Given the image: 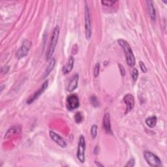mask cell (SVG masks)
Here are the masks:
<instances>
[{"instance_id": "8", "label": "cell", "mask_w": 167, "mask_h": 167, "mask_svg": "<svg viewBox=\"0 0 167 167\" xmlns=\"http://www.w3.org/2000/svg\"><path fill=\"white\" fill-rule=\"evenodd\" d=\"M80 106L79 99L78 96L75 94L70 95L67 97V107L69 110H73L77 109Z\"/></svg>"}, {"instance_id": "17", "label": "cell", "mask_w": 167, "mask_h": 167, "mask_svg": "<svg viewBox=\"0 0 167 167\" xmlns=\"http://www.w3.org/2000/svg\"><path fill=\"white\" fill-rule=\"evenodd\" d=\"M157 118L155 116L149 117V118H148L146 120V123L149 128L155 127L157 124Z\"/></svg>"}, {"instance_id": "16", "label": "cell", "mask_w": 167, "mask_h": 167, "mask_svg": "<svg viewBox=\"0 0 167 167\" xmlns=\"http://www.w3.org/2000/svg\"><path fill=\"white\" fill-rule=\"evenodd\" d=\"M55 64H56V60L54 58H52V59L51 60V61H50L48 66L46 67V70L45 71V73H44V75H43V78H46L49 74L51 73V71L53 70L54 66H55Z\"/></svg>"}, {"instance_id": "28", "label": "cell", "mask_w": 167, "mask_h": 167, "mask_svg": "<svg viewBox=\"0 0 167 167\" xmlns=\"http://www.w3.org/2000/svg\"><path fill=\"white\" fill-rule=\"evenodd\" d=\"M95 165L97 166H104V165L103 164H101V163H99L98 161H95Z\"/></svg>"}, {"instance_id": "18", "label": "cell", "mask_w": 167, "mask_h": 167, "mask_svg": "<svg viewBox=\"0 0 167 167\" xmlns=\"http://www.w3.org/2000/svg\"><path fill=\"white\" fill-rule=\"evenodd\" d=\"M74 119L75 122H76L77 123H80L83 121L84 117H83L81 112H77V113L75 114V115L74 116Z\"/></svg>"}, {"instance_id": "24", "label": "cell", "mask_w": 167, "mask_h": 167, "mask_svg": "<svg viewBox=\"0 0 167 167\" xmlns=\"http://www.w3.org/2000/svg\"><path fill=\"white\" fill-rule=\"evenodd\" d=\"M139 65H140V67L142 71H143L144 73H146L147 72V68H146V66L144 63V62L140 61L139 62Z\"/></svg>"}, {"instance_id": "23", "label": "cell", "mask_w": 167, "mask_h": 167, "mask_svg": "<svg viewBox=\"0 0 167 167\" xmlns=\"http://www.w3.org/2000/svg\"><path fill=\"white\" fill-rule=\"evenodd\" d=\"M117 2L115 1H102L101 3L103 5L107 6V7H111L112 5H114V4H115Z\"/></svg>"}, {"instance_id": "12", "label": "cell", "mask_w": 167, "mask_h": 167, "mask_svg": "<svg viewBox=\"0 0 167 167\" xmlns=\"http://www.w3.org/2000/svg\"><path fill=\"white\" fill-rule=\"evenodd\" d=\"M78 79H79V75L78 73H76L74 74V76L72 77L69 86L67 87V91L69 92H73L74 90L77 89L78 86Z\"/></svg>"}, {"instance_id": "14", "label": "cell", "mask_w": 167, "mask_h": 167, "mask_svg": "<svg viewBox=\"0 0 167 167\" xmlns=\"http://www.w3.org/2000/svg\"><path fill=\"white\" fill-rule=\"evenodd\" d=\"M74 59L73 56H70L69 58V60L67 63L66 65H65L63 68V73L64 74L69 73L74 67Z\"/></svg>"}, {"instance_id": "2", "label": "cell", "mask_w": 167, "mask_h": 167, "mask_svg": "<svg viewBox=\"0 0 167 167\" xmlns=\"http://www.w3.org/2000/svg\"><path fill=\"white\" fill-rule=\"evenodd\" d=\"M60 31V27L58 26H56L55 28L54 29L52 35L51 40V43H50L48 50L46 52V60H49L50 59H51L55 51V49H56L57 41H58V39H59Z\"/></svg>"}, {"instance_id": "6", "label": "cell", "mask_w": 167, "mask_h": 167, "mask_svg": "<svg viewBox=\"0 0 167 167\" xmlns=\"http://www.w3.org/2000/svg\"><path fill=\"white\" fill-rule=\"evenodd\" d=\"M31 45H32V43L30 40H24L22 45L19 48V50L17 51V52H16V54L18 59H20V58H22L28 55Z\"/></svg>"}, {"instance_id": "20", "label": "cell", "mask_w": 167, "mask_h": 167, "mask_svg": "<svg viewBox=\"0 0 167 167\" xmlns=\"http://www.w3.org/2000/svg\"><path fill=\"white\" fill-rule=\"evenodd\" d=\"M90 102H91V104L94 107H97L99 106V103L96 96H91L90 97Z\"/></svg>"}, {"instance_id": "4", "label": "cell", "mask_w": 167, "mask_h": 167, "mask_svg": "<svg viewBox=\"0 0 167 167\" xmlns=\"http://www.w3.org/2000/svg\"><path fill=\"white\" fill-rule=\"evenodd\" d=\"M85 151H86V140L83 135H80L78 141L77 156L81 163L85 162Z\"/></svg>"}, {"instance_id": "10", "label": "cell", "mask_w": 167, "mask_h": 167, "mask_svg": "<svg viewBox=\"0 0 167 167\" xmlns=\"http://www.w3.org/2000/svg\"><path fill=\"white\" fill-rule=\"evenodd\" d=\"M49 135H50V137H51V138L60 146H61L62 148H66L67 147V144L66 141L60 135L57 134L56 132H55L52 131H50Z\"/></svg>"}, {"instance_id": "19", "label": "cell", "mask_w": 167, "mask_h": 167, "mask_svg": "<svg viewBox=\"0 0 167 167\" xmlns=\"http://www.w3.org/2000/svg\"><path fill=\"white\" fill-rule=\"evenodd\" d=\"M91 135L92 138H95L97 135V125H93L91 128Z\"/></svg>"}, {"instance_id": "9", "label": "cell", "mask_w": 167, "mask_h": 167, "mask_svg": "<svg viewBox=\"0 0 167 167\" xmlns=\"http://www.w3.org/2000/svg\"><path fill=\"white\" fill-rule=\"evenodd\" d=\"M123 101L126 105V111L125 114H127L130 112L135 106V98L131 94H127L123 97Z\"/></svg>"}, {"instance_id": "3", "label": "cell", "mask_w": 167, "mask_h": 167, "mask_svg": "<svg viewBox=\"0 0 167 167\" xmlns=\"http://www.w3.org/2000/svg\"><path fill=\"white\" fill-rule=\"evenodd\" d=\"M144 157L150 166L159 167L162 165L159 157L151 152L145 151L144 153Z\"/></svg>"}, {"instance_id": "13", "label": "cell", "mask_w": 167, "mask_h": 167, "mask_svg": "<svg viewBox=\"0 0 167 167\" xmlns=\"http://www.w3.org/2000/svg\"><path fill=\"white\" fill-rule=\"evenodd\" d=\"M22 131V127L20 126V125H14V126L12 127L11 128H10L9 130L7 131V132L5 133L4 138H9L13 136L15 134H18V133Z\"/></svg>"}, {"instance_id": "7", "label": "cell", "mask_w": 167, "mask_h": 167, "mask_svg": "<svg viewBox=\"0 0 167 167\" xmlns=\"http://www.w3.org/2000/svg\"><path fill=\"white\" fill-rule=\"evenodd\" d=\"M48 86V80H47L43 84V85L41 86V87L36 91V92H35L33 94V95H31L30 98L28 99L27 101H26L27 104L30 105L32 103L34 102L36 99H37L42 94L44 93V91L47 89Z\"/></svg>"}, {"instance_id": "1", "label": "cell", "mask_w": 167, "mask_h": 167, "mask_svg": "<svg viewBox=\"0 0 167 167\" xmlns=\"http://www.w3.org/2000/svg\"><path fill=\"white\" fill-rule=\"evenodd\" d=\"M118 43L125 52V56H126V61L127 65L130 67L134 66L135 65V57L130 45L126 40L123 39H118Z\"/></svg>"}, {"instance_id": "26", "label": "cell", "mask_w": 167, "mask_h": 167, "mask_svg": "<svg viewBox=\"0 0 167 167\" xmlns=\"http://www.w3.org/2000/svg\"><path fill=\"white\" fill-rule=\"evenodd\" d=\"M118 65L120 67V73L121 74V76L124 77L125 75V69L124 68V67L122 65H121V64H119Z\"/></svg>"}, {"instance_id": "21", "label": "cell", "mask_w": 167, "mask_h": 167, "mask_svg": "<svg viewBox=\"0 0 167 167\" xmlns=\"http://www.w3.org/2000/svg\"><path fill=\"white\" fill-rule=\"evenodd\" d=\"M99 72H100V63H97L94 70V75L95 78H97L99 76Z\"/></svg>"}, {"instance_id": "22", "label": "cell", "mask_w": 167, "mask_h": 167, "mask_svg": "<svg viewBox=\"0 0 167 167\" xmlns=\"http://www.w3.org/2000/svg\"><path fill=\"white\" fill-rule=\"evenodd\" d=\"M138 71L137 69L135 68L133 69L132 71V80L134 82H136L138 79Z\"/></svg>"}, {"instance_id": "15", "label": "cell", "mask_w": 167, "mask_h": 167, "mask_svg": "<svg viewBox=\"0 0 167 167\" xmlns=\"http://www.w3.org/2000/svg\"><path fill=\"white\" fill-rule=\"evenodd\" d=\"M147 3H148V11H149L150 18H151V19L153 21H155L156 13H155V8H154V3H153V2L152 1H148Z\"/></svg>"}, {"instance_id": "27", "label": "cell", "mask_w": 167, "mask_h": 167, "mask_svg": "<svg viewBox=\"0 0 167 167\" xmlns=\"http://www.w3.org/2000/svg\"><path fill=\"white\" fill-rule=\"evenodd\" d=\"M9 67H7V66L3 67L2 68V73L6 74L8 72V71H9Z\"/></svg>"}, {"instance_id": "25", "label": "cell", "mask_w": 167, "mask_h": 167, "mask_svg": "<svg viewBox=\"0 0 167 167\" xmlns=\"http://www.w3.org/2000/svg\"><path fill=\"white\" fill-rule=\"evenodd\" d=\"M135 165V162L134 159L132 158L127 162V163L125 165V166H129V167H132Z\"/></svg>"}, {"instance_id": "11", "label": "cell", "mask_w": 167, "mask_h": 167, "mask_svg": "<svg viewBox=\"0 0 167 167\" xmlns=\"http://www.w3.org/2000/svg\"><path fill=\"white\" fill-rule=\"evenodd\" d=\"M103 128L108 134H112L111 122H110V115L109 113H105L103 119Z\"/></svg>"}, {"instance_id": "5", "label": "cell", "mask_w": 167, "mask_h": 167, "mask_svg": "<svg viewBox=\"0 0 167 167\" xmlns=\"http://www.w3.org/2000/svg\"><path fill=\"white\" fill-rule=\"evenodd\" d=\"M85 35L87 40H90L91 37V16L89 8L87 5L85 7Z\"/></svg>"}]
</instances>
